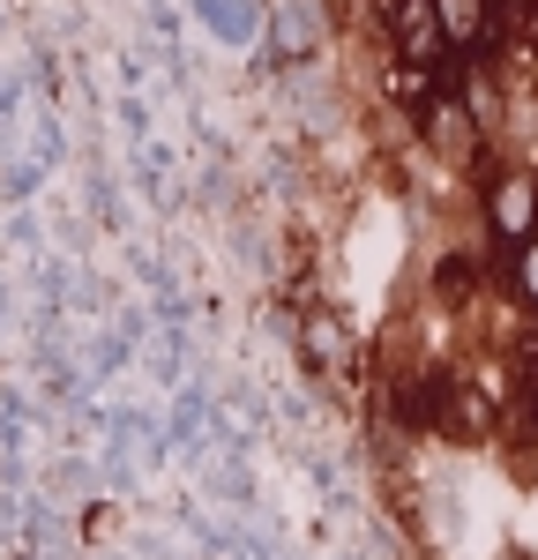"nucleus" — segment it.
I'll list each match as a JSON object with an SVG mask.
<instances>
[{
    "label": "nucleus",
    "mask_w": 538,
    "mask_h": 560,
    "mask_svg": "<svg viewBox=\"0 0 538 560\" xmlns=\"http://www.w3.org/2000/svg\"><path fill=\"white\" fill-rule=\"evenodd\" d=\"M202 31L218 45H262V23H269V0H195Z\"/></svg>",
    "instance_id": "6e6552de"
},
{
    "label": "nucleus",
    "mask_w": 538,
    "mask_h": 560,
    "mask_svg": "<svg viewBox=\"0 0 538 560\" xmlns=\"http://www.w3.org/2000/svg\"><path fill=\"white\" fill-rule=\"evenodd\" d=\"M337 38V15L329 0H269V23H262V60L269 68H314Z\"/></svg>",
    "instance_id": "7ed1b4c3"
},
{
    "label": "nucleus",
    "mask_w": 538,
    "mask_h": 560,
    "mask_svg": "<svg viewBox=\"0 0 538 560\" xmlns=\"http://www.w3.org/2000/svg\"><path fill=\"white\" fill-rule=\"evenodd\" d=\"M448 90L442 68H419V60H397V52H382V97H389V120H411V135H419V120H426V105Z\"/></svg>",
    "instance_id": "0eeeda50"
},
{
    "label": "nucleus",
    "mask_w": 538,
    "mask_h": 560,
    "mask_svg": "<svg viewBox=\"0 0 538 560\" xmlns=\"http://www.w3.org/2000/svg\"><path fill=\"white\" fill-rule=\"evenodd\" d=\"M434 433H442L448 448H487L493 433H501V396H487L464 366H448L442 396H434Z\"/></svg>",
    "instance_id": "20e7f679"
},
{
    "label": "nucleus",
    "mask_w": 538,
    "mask_h": 560,
    "mask_svg": "<svg viewBox=\"0 0 538 560\" xmlns=\"http://www.w3.org/2000/svg\"><path fill=\"white\" fill-rule=\"evenodd\" d=\"M434 8H442V31L456 45V60H493L501 52V31H508L501 0H434Z\"/></svg>",
    "instance_id": "423d86ee"
},
{
    "label": "nucleus",
    "mask_w": 538,
    "mask_h": 560,
    "mask_svg": "<svg viewBox=\"0 0 538 560\" xmlns=\"http://www.w3.org/2000/svg\"><path fill=\"white\" fill-rule=\"evenodd\" d=\"M501 292L524 300V306H538V232L516 240V247H501Z\"/></svg>",
    "instance_id": "1a4fd4ad"
},
{
    "label": "nucleus",
    "mask_w": 538,
    "mask_h": 560,
    "mask_svg": "<svg viewBox=\"0 0 538 560\" xmlns=\"http://www.w3.org/2000/svg\"><path fill=\"white\" fill-rule=\"evenodd\" d=\"M292 345H300V359H307L314 374H359V337H352V322L337 314V306L321 300H300V314H292Z\"/></svg>",
    "instance_id": "39448f33"
},
{
    "label": "nucleus",
    "mask_w": 538,
    "mask_h": 560,
    "mask_svg": "<svg viewBox=\"0 0 538 560\" xmlns=\"http://www.w3.org/2000/svg\"><path fill=\"white\" fill-rule=\"evenodd\" d=\"M479 224L493 247H516L538 232V165L531 158H493L479 173Z\"/></svg>",
    "instance_id": "f257e3e1"
},
{
    "label": "nucleus",
    "mask_w": 538,
    "mask_h": 560,
    "mask_svg": "<svg viewBox=\"0 0 538 560\" xmlns=\"http://www.w3.org/2000/svg\"><path fill=\"white\" fill-rule=\"evenodd\" d=\"M374 31H382V52H397V60L442 68V75L464 68L456 45H448V31H442V8H434V0H374Z\"/></svg>",
    "instance_id": "f03ea898"
}]
</instances>
